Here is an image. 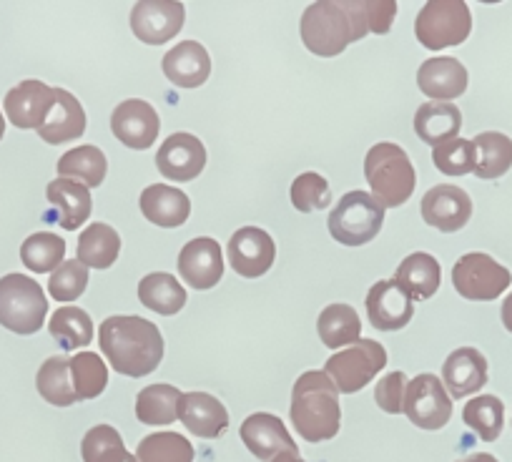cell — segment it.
Masks as SVG:
<instances>
[{
    "label": "cell",
    "mask_w": 512,
    "mask_h": 462,
    "mask_svg": "<svg viewBox=\"0 0 512 462\" xmlns=\"http://www.w3.org/2000/svg\"><path fill=\"white\" fill-rule=\"evenodd\" d=\"M98 344L118 375H151L164 360V337L144 317H108L98 329Z\"/></svg>",
    "instance_id": "cell-1"
},
{
    "label": "cell",
    "mask_w": 512,
    "mask_h": 462,
    "mask_svg": "<svg viewBox=\"0 0 512 462\" xmlns=\"http://www.w3.org/2000/svg\"><path fill=\"white\" fill-rule=\"evenodd\" d=\"M367 33V0H319L302 16V41L314 56H339Z\"/></svg>",
    "instance_id": "cell-2"
},
{
    "label": "cell",
    "mask_w": 512,
    "mask_h": 462,
    "mask_svg": "<svg viewBox=\"0 0 512 462\" xmlns=\"http://www.w3.org/2000/svg\"><path fill=\"white\" fill-rule=\"evenodd\" d=\"M289 417L307 442H327L337 437L342 410L334 382L324 372H304L294 382Z\"/></svg>",
    "instance_id": "cell-3"
},
{
    "label": "cell",
    "mask_w": 512,
    "mask_h": 462,
    "mask_svg": "<svg viewBox=\"0 0 512 462\" xmlns=\"http://www.w3.org/2000/svg\"><path fill=\"white\" fill-rule=\"evenodd\" d=\"M364 176L372 186V196L387 209H397L415 194L417 174L410 156L397 144H377L364 159Z\"/></svg>",
    "instance_id": "cell-4"
},
{
    "label": "cell",
    "mask_w": 512,
    "mask_h": 462,
    "mask_svg": "<svg viewBox=\"0 0 512 462\" xmlns=\"http://www.w3.org/2000/svg\"><path fill=\"white\" fill-rule=\"evenodd\" d=\"M48 314L46 294L41 284L26 274H6L0 279V324L11 332L36 334Z\"/></svg>",
    "instance_id": "cell-5"
},
{
    "label": "cell",
    "mask_w": 512,
    "mask_h": 462,
    "mask_svg": "<svg viewBox=\"0 0 512 462\" xmlns=\"http://www.w3.org/2000/svg\"><path fill=\"white\" fill-rule=\"evenodd\" d=\"M329 234L344 247H362L382 231L384 206L367 191H349L327 219Z\"/></svg>",
    "instance_id": "cell-6"
},
{
    "label": "cell",
    "mask_w": 512,
    "mask_h": 462,
    "mask_svg": "<svg viewBox=\"0 0 512 462\" xmlns=\"http://www.w3.org/2000/svg\"><path fill=\"white\" fill-rule=\"evenodd\" d=\"M472 31V16L465 0H430L415 21V36L430 51L460 46Z\"/></svg>",
    "instance_id": "cell-7"
},
{
    "label": "cell",
    "mask_w": 512,
    "mask_h": 462,
    "mask_svg": "<svg viewBox=\"0 0 512 462\" xmlns=\"http://www.w3.org/2000/svg\"><path fill=\"white\" fill-rule=\"evenodd\" d=\"M387 365V350L374 339H359L349 350L337 352L324 365V375L334 382L337 392L354 395L364 390Z\"/></svg>",
    "instance_id": "cell-8"
},
{
    "label": "cell",
    "mask_w": 512,
    "mask_h": 462,
    "mask_svg": "<svg viewBox=\"0 0 512 462\" xmlns=\"http://www.w3.org/2000/svg\"><path fill=\"white\" fill-rule=\"evenodd\" d=\"M510 282V269L482 252L465 254L457 259L455 269H452V284H455L457 294L470 302H492L510 287Z\"/></svg>",
    "instance_id": "cell-9"
},
{
    "label": "cell",
    "mask_w": 512,
    "mask_h": 462,
    "mask_svg": "<svg viewBox=\"0 0 512 462\" xmlns=\"http://www.w3.org/2000/svg\"><path fill=\"white\" fill-rule=\"evenodd\" d=\"M412 425L420 430H440L452 417V400L445 385L435 375H417L407 385L405 407H402Z\"/></svg>",
    "instance_id": "cell-10"
},
{
    "label": "cell",
    "mask_w": 512,
    "mask_h": 462,
    "mask_svg": "<svg viewBox=\"0 0 512 462\" xmlns=\"http://www.w3.org/2000/svg\"><path fill=\"white\" fill-rule=\"evenodd\" d=\"M186 8L176 0H139L131 11V31L146 46H161L179 36Z\"/></svg>",
    "instance_id": "cell-11"
},
{
    "label": "cell",
    "mask_w": 512,
    "mask_h": 462,
    "mask_svg": "<svg viewBox=\"0 0 512 462\" xmlns=\"http://www.w3.org/2000/svg\"><path fill=\"white\" fill-rule=\"evenodd\" d=\"M161 121L159 113L151 103L141 101V98H128L116 106L111 113V131L123 146L136 151H146L156 144L159 136Z\"/></svg>",
    "instance_id": "cell-12"
},
{
    "label": "cell",
    "mask_w": 512,
    "mask_h": 462,
    "mask_svg": "<svg viewBox=\"0 0 512 462\" xmlns=\"http://www.w3.org/2000/svg\"><path fill=\"white\" fill-rule=\"evenodd\" d=\"M229 262L239 277L256 279L272 269L277 259V244L259 226H244L229 239Z\"/></svg>",
    "instance_id": "cell-13"
},
{
    "label": "cell",
    "mask_w": 512,
    "mask_h": 462,
    "mask_svg": "<svg viewBox=\"0 0 512 462\" xmlns=\"http://www.w3.org/2000/svg\"><path fill=\"white\" fill-rule=\"evenodd\" d=\"M56 101V88L46 86L43 81H21L16 88L6 93V116L16 129H41Z\"/></svg>",
    "instance_id": "cell-14"
},
{
    "label": "cell",
    "mask_w": 512,
    "mask_h": 462,
    "mask_svg": "<svg viewBox=\"0 0 512 462\" xmlns=\"http://www.w3.org/2000/svg\"><path fill=\"white\" fill-rule=\"evenodd\" d=\"M241 440L249 447L251 455L262 462H272L282 452H297V442L292 440L289 430L277 415L256 412L241 422Z\"/></svg>",
    "instance_id": "cell-15"
},
{
    "label": "cell",
    "mask_w": 512,
    "mask_h": 462,
    "mask_svg": "<svg viewBox=\"0 0 512 462\" xmlns=\"http://www.w3.org/2000/svg\"><path fill=\"white\" fill-rule=\"evenodd\" d=\"M472 216V199L465 189L440 184L422 196V219L435 229L452 234L460 231Z\"/></svg>",
    "instance_id": "cell-16"
},
{
    "label": "cell",
    "mask_w": 512,
    "mask_h": 462,
    "mask_svg": "<svg viewBox=\"0 0 512 462\" xmlns=\"http://www.w3.org/2000/svg\"><path fill=\"white\" fill-rule=\"evenodd\" d=\"M367 317L374 329L397 332L415 317V302L400 289L395 279L377 282L367 294Z\"/></svg>",
    "instance_id": "cell-17"
},
{
    "label": "cell",
    "mask_w": 512,
    "mask_h": 462,
    "mask_svg": "<svg viewBox=\"0 0 512 462\" xmlns=\"http://www.w3.org/2000/svg\"><path fill=\"white\" fill-rule=\"evenodd\" d=\"M156 166L169 181H194L206 166V149L196 136L171 134L156 151Z\"/></svg>",
    "instance_id": "cell-18"
},
{
    "label": "cell",
    "mask_w": 512,
    "mask_h": 462,
    "mask_svg": "<svg viewBox=\"0 0 512 462\" xmlns=\"http://www.w3.org/2000/svg\"><path fill=\"white\" fill-rule=\"evenodd\" d=\"M179 274L194 289H211L224 277V259L219 242L209 237L191 239L179 254Z\"/></svg>",
    "instance_id": "cell-19"
},
{
    "label": "cell",
    "mask_w": 512,
    "mask_h": 462,
    "mask_svg": "<svg viewBox=\"0 0 512 462\" xmlns=\"http://www.w3.org/2000/svg\"><path fill=\"white\" fill-rule=\"evenodd\" d=\"M179 420L191 435L204 440H216L229 430V412L209 392H186L181 397Z\"/></svg>",
    "instance_id": "cell-20"
},
{
    "label": "cell",
    "mask_w": 512,
    "mask_h": 462,
    "mask_svg": "<svg viewBox=\"0 0 512 462\" xmlns=\"http://www.w3.org/2000/svg\"><path fill=\"white\" fill-rule=\"evenodd\" d=\"M417 86L432 101L460 98L467 91V68L457 58H427L417 71Z\"/></svg>",
    "instance_id": "cell-21"
},
{
    "label": "cell",
    "mask_w": 512,
    "mask_h": 462,
    "mask_svg": "<svg viewBox=\"0 0 512 462\" xmlns=\"http://www.w3.org/2000/svg\"><path fill=\"white\" fill-rule=\"evenodd\" d=\"M442 382L455 400L475 395L487 382V360L475 347H460L442 365Z\"/></svg>",
    "instance_id": "cell-22"
},
{
    "label": "cell",
    "mask_w": 512,
    "mask_h": 462,
    "mask_svg": "<svg viewBox=\"0 0 512 462\" xmlns=\"http://www.w3.org/2000/svg\"><path fill=\"white\" fill-rule=\"evenodd\" d=\"M83 131H86V111H83L81 101L66 88H56V101H53L46 124L38 129V136L46 144L56 146L81 139Z\"/></svg>",
    "instance_id": "cell-23"
},
{
    "label": "cell",
    "mask_w": 512,
    "mask_h": 462,
    "mask_svg": "<svg viewBox=\"0 0 512 462\" xmlns=\"http://www.w3.org/2000/svg\"><path fill=\"white\" fill-rule=\"evenodd\" d=\"M164 76L179 88H199L211 73V58L196 41H181L164 56Z\"/></svg>",
    "instance_id": "cell-24"
},
{
    "label": "cell",
    "mask_w": 512,
    "mask_h": 462,
    "mask_svg": "<svg viewBox=\"0 0 512 462\" xmlns=\"http://www.w3.org/2000/svg\"><path fill=\"white\" fill-rule=\"evenodd\" d=\"M141 211H144L151 224L174 229V226H181L189 219L191 201L184 191L174 189V186L154 184L146 186L144 194H141Z\"/></svg>",
    "instance_id": "cell-25"
},
{
    "label": "cell",
    "mask_w": 512,
    "mask_h": 462,
    "mask_svg": "<svg viewBox=\"0 0 512 462\" xmlns=\"http://www.w3.org/2000/svg\"><path fill=\"white\" fill-rule=\"evenodd\" d=\"M462 129V113L455 103L427 101L415 113V131L432 149L445 141L457 139Z\"/></svg>",
    "instance_id": "cell-26"
},
{
    "label": "cell",
    "mask_w": 512,
    "mask_h": 462,
    "mask_svg": "<svg viewBox=\"0 0 512 462\" xmlns=\"http://www.w3.org/2000/svg\"><path fill=\"white\" fill-rule=\"evenodd\" d=\"M395 282L400 284V289L407 297L417 299V302H425V299H430L432 294L440 289L442 269L432 254L417 252L410 254V257L397 267Z\"/></svg>",
    "instance_id": "cell-27"
},
{
    "label": "cell",
    "mask_w": 512,
    "mask_h": 462,
    "mask_svg": "<svg viewBox=\"0 0 512 462\" xmlns=\"http://www.w3.org/2000/svg\"><path fill=\"white\" fill-rule=\"evenodd\" d=\"M46 196L48 201H51V206H56L58 214H61L58 216V224L66 231H76L78 226H81L83 221H88V216H91V191H88V186L78 184V181H51L46 189Z\"/></svg>",
    "instance_id": "cell-28"
},
{
    "label": "cell",
    "mask_w": 512,
    "mask_h": 462,
    "mask_svg": "<svg viewBox=\"0 0 512 462\" xmlns=\"http://www.w3.org/2000/svg\"><path fill=\"white\" fill-rule=\"evenodd\" d=\"M121 252V237L113 226L93 221L81 237H78V262L83 267L108 269Z\"/></svg>",
    "instance_id": "cell-29"
},
{
    "label": "cell",
    "mask_w": 512,
    "mask_h": 462,
    "mask_svg": "<svg viewBox=\"0 0 512 462\" xmlns=\"http://www.w3.org/2000/svg\"><path fill=\"white\" fill-rule=\"evenodd\" d=\"M139 299L146 309L164 317H174L186 304V289L176 282L174 274L154 272L139 282Z\"/></svg>",
    "instance_id": "cell-30"
},
{
    "label": "cell",
    "mask_w": 512,
    "mask_h": 462,
    "mask_svg": "<svg viewBox=\"0 0 512 462\" xmlns=\"http://www.w3.org/2000/svg\"><path fill=\"white\" fill-rule=\"evenodd\" d=\"M108 171L106 154L98 146H76L58 161V176L61 179L83 181V186L96 189L103 184Z\"/></svg>",
    "instance_id": "cell-31"
},
{
    "label": "cell",
    "mask_w": 512,
    "mask_h": 462,
    "mask_svg": "<svg viewBox=\"0 0 512 462\" xmlns=\"http://www.w3.org/2000/svg\"><path fill=\"white\" fill-rule=\"evenodd\" d=\"M184 392L174 385H149L136 397V417L144 425H171L179 417Z\"/></svg>",
    "instance_id": "cell-32"
},
{
    "label": "cell",
    "mask_w": 512,
    "mask_h": 462,
    "mask_svg": "<svg viewBox=\"0 0 512 462\" xmlns=\"http://www.w3.org/2000/svg\"><path fill=\"white\" fill-rule=\"evenodd\" d=\"M477 151V164L472 174L482 181L500 179L512 166V141L497 131H485L477 139H472Z\"/></svg>",
    "instance_id": "cell-33"
},
{
    "label": "cell",
    "mask_w": 512,
    "mask_h": 462,
    "mask_svg": "<svg viewBox=\"0 0 512 462\" xmlns=\"http://www.w3.org/2000/svg\"><path fill=\"white\" fill-rule=\"evenodd\" d=\"M317 329L329 350H337V347H344V344L359 342L362 322H359V314L349 304H329L319 314Z\"/></svg>",
    "instance_id": "cell-34"
},
{
    "label": "cell",
    "mask_w": 512,
    "mask_h": 462,
    "mask_svg": "<svg viewBox=\"0 0 512 462\" xmlns=\"http://www.w3.org/2000/svg\"><path fill=\"white\" fill-rule=\"evenodd\" d=\"M36 387L46 402L56 407L76 405L78 397L73 390L71 377V357H51L41 365L36 377Z\"/></svg>",
    "instance_id": "cell-35"
},
{
    "label": "cell",
    "mask_w": 512,
    "mask_h": 462,
    "mask_svg": "<svg viewBox=\"0 0 512 462\" xmlns=\"http://www.w3.org/2000/svg\"><path fill=\"white\" fill-rule=\"evenodd\" d=\"M48 332L66 352L93 342V322L88 312L81 307H68V304L53 312L51 322H48Z\"/></svg>",
    "instance_id": "cell-36"
},
{
    "label": "cell",
    "mask_w": 512,
    "mask_h": 462,
    "mask_svg": "<svg viewBox=\"0 0 512 462\" xmlns=\"http://www.w3.org/2000/svg\"><path fill=\"white\" fill-rule=\"evenodd\" d=\"M66 242L51 231H38L23 242L21 259L31 272L48 274L56 272L63 262H66Z\"/></svg>",
    "instance_id": "cell-37"
},
{
    "label": "cell",
    "mask_w": 512,
    "mask_h": 462,
    "mask_svg": "<svg viewBox=\"0 0 512 462\" xmlns=\"http://www.w3.org/2000/svg\"><path fill=\"white\" fill-rule=\"evenodd\" d=\"M81 455L83 462H139L136 455L126 450L123 437L111 425L91 427L81 442Z\"/></svg>",
    "instance_id": "cell-38"
},
{
    "label": "cell",
    "mask_w": 512,
    "mask_h": 462,
    "mask_svg": "<svg viewBox=\"0 0 512 462\" xmlns=\"http://www.w3.org/2000/svg\"><path fill=\"white\" fill-rule=\"evenodd\" d=\"M139 462H194V445L176 432H154L136 447Z\"/></svg>",
    "instance_id": "cell-39"
},
{
    "label": "cell",
    "mask_w": 512,
    "mask_h": 462,
    "mask_svg": "<svg viewBox=\"0 0 512 462\" xmlns=\"http://www.w3.org/2000/svg\"><path fill=\"white\" fill-rule=\"evenodd\" d=\"M462 420L470 430L480 435V440L495 442L500 437L502 425H505V405L495 395L475 397L462 410Z\"/></svg>",
    "instance_id": "cell-40"
},
{
    "label": "cell",
    "mask_w": 512,
    "mask_h": 462,
    "mask_svg": "<svg viewBox=\"0 0 512 462\" xmlns=\"http://www.w3.org/2000/svg\"><path fill=\"white\" fill-rule=\"evenodd\" d=\"M71 377L78 402L93 400L108 385V370L96 352H78L71 357Z\"/></svg>",
    "instance_id": "cell-41"
},
{
    "label": "cell",
    "mask_w": 512,
    "mask_h": 462,
    "mask_svg": "<svg viewBox=\"0 0 512 462\" xmlns=\"http://www.w3.org/2000/svg\"><path fill=\"white\" fill-rule=\"evenodd\" d=\"M432 164L445 176H465L475 171L477 151L470 139H452L432 149Z\"/></svg>",
    "instance_id": "cell-42"
},
{
    "label": "cell",
    "mask_w": 512,
    "mask_h": 462,
    "mask_svg": "<svg viewBox=\"0 0 512 462\" xmlns=\"http://www.w3.org/2000/svg\"><path fill=\"white\" fill-rule=\"evenodd\" d=\"M292 204L302 214H314V211L327 209L332 204V189H329L327 179L314 174V171L297 176L292 184Z\"/></svg>",
    "instance_id": "cell-43"
},
{
    "label": "cell",
    "mask_w": 512,
    "mask_h": 462,
    "mask_svg": "<svg viewBox=\"0 0 512 462\" xmlns=\"http://www.w3.org/2000/svg\"><path fill=\"white\" fill-rule=\"evenodd\" d=\"M88 287V267L81 262H63L48 279V294L56 302H76Z\"/></svg>",
    "instance_id": "cell-44"
},
{
    "label": "cell",
    "mask_w": 512,
    "mask_h": 462,
    "mask_svg": "<svg viewBox=\"0 0 512 462\" xmlns=\"http://www.w3.org/2000/svg\"><path fill=\"white\" fill-rule=\"evenodd\" d=\"M407 385H410V380H407L405 372H390L387 377H382L377 382V390H374L379 410L387 412V415H400L402 407H405Z\"/></svg>",
    "instance_id": "cell-45"
},
{
    "label": "cell",
    "mask_w": 512,
    "mask_h": 462,
    "mask_svg": "<svg viewBox=\"0 0 512 462\" xmlns=\"http://www.w3.org/2000/svg\"><path fill=\"white\" fill-rule=\"evenodd\" d=\"M397 16V3L395 0H367V23L369 33H390L392 23Z\"/></svg>",
    "instance_id": "cell-46"
},
{
    "label": "cell",
    "mask_w": 512,
    "mask_h": 462,
    "mask_svg": "<svg viewBox=\"0 0 512 462\" xmlns=\"http://www.w3.org/2000/svg\"><path fill=\"white\" fill-rule=\"evenodd\" d=\"M502 324H505L507 332H512V292H510V297L502 302Z\"/></svg>",
    "instance_id": "cell-47"
},
{
    "label": "cell",
    "mask_w": 512,
    "mask_h": 462,
    "mask_svg": "<svg viewBox=\"0 0 512 462\" xmlns=\"http://www.w3.org/2000/svg\"><path fill=\"white\" fill-rule=\"evenodd\" d=\"M272 462H304V460H302V455H299V450H297V452H282V455L274 457Z\"/></svg>",
    "instance_id": "cell-48"
},
{
    "label": "cell",
    "mask_w": 512,
    "mask_h": 462,
    "mask_svg": "<svg viewBox=\"0 0 512 462\" xmlns=\"http://www.w3.org/2000/svg\"><path fill=\"white\" fill-rule=\"evenodd\" d=\"M460 462H497V460L492 455H487V452H477V455L465 457V460H460Z\"/></svg>",
    "instance_id": "cell-49"
},
{
    "label": "cell",
    "mask_w": 512,
    "mask_h": 462,
    "mask_svg": "<svg viewBox=\"0 0 512 462\" xmlns=\"http://www.w3.org/2000/svg\"><path fill=\"white\" fill-rule=\"evenodd\" d=\"M6 136V119H3V111H0V141Z\"/></svg>",
    "instance_id": "cell-50"
}]
</instances>
